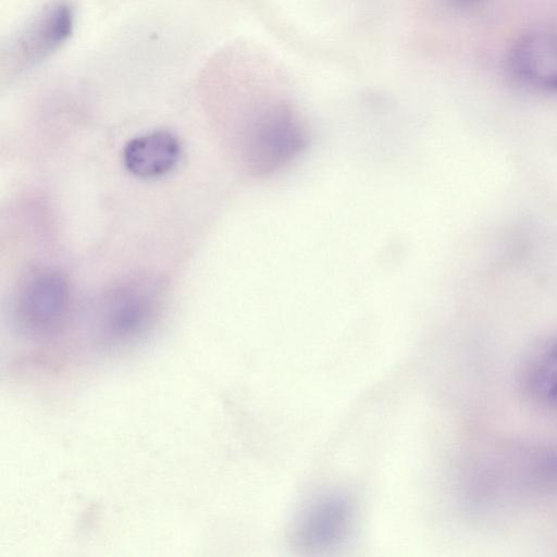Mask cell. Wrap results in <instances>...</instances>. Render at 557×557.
I'll use <instances>...</instances> for the list:
<instances>
[{"instance_id": "6da1fadb", "label": "cell", "mask_w": 557, "mask_h": 557, "mask_svg": "<svg viewBox=\"0 0 557 557\" xmlns=\"http://www.w3.org/2000/svg\"><path fill=\"white\" fill-rule=\"evenodd\" d=\"M69 309L70 289L65 277L54 270H37L17 290L13 322L24 338L50 339L63 329Z\"/></svg>"}, {"instance_id": "7a4b0ae2", "label": "cell", "mask_w": 557, "mask_h": 557, "mask_svg": "<svg viewBox=\"0 0 557 557\" xmlns=\"http://www.w3.org/2000/svg\"><path fill=\"white\" fill-rule=\"evenodd\" d=\"M154 286L128 281L109 290L100 301L96 329L107 345L124 346L141 338L152 326L158 308Z\"/></svg>"}, {"instance_id": "3957f363", "label": "cell", "mask_w": 557, "mask_h": 557, "mask_svg": "<svg viewBox=\"0 0 557 557\" xmlns=\"http://www.w3.org/2000/svg\"><path fill=\"white\" fill-rule=\"evenodd\" d=\"M307 145V134L290 111L274 108L251 125L243 153L253 174L268 175L293 161Z\"/></svg>"}, {"instance_id": "277c9868", "label": "cell", "mask_w": 557, "mask_h": 557, "mask_svg": "<svg viewBox=\"0 0 557 557\" xmlns=\"http://www.w3.org/2000/svg\"><path fill=\"white\" fill-rule=\"evenodd\" d=\"M507 67L524 87L557 96V28L535 26L521 33L508 50Z\"/></svg>"}, {"instance_id": "5b68a950", "label": "cell", "mask_w": 557, "mask_h": 557, "mask_svg": "<svg viewBox=\"0 0 557 557\" xmlns=\"http://www.w3.org/2000/svg\"><path fill=\"white\" fill-rule=\"evenodd\" d=\"M348 498L327 494L312 502L296 525V540L307 549H329L347 537L352 521Z\"/></svg>"}, {"instance_id": "8992f818", "label": "cell", "mask_w": 557, "mask_h": 557, "mask_svg": "<svg viewBox=\"0 0 557 557\" xmlns=\"http://www.w3.org/2000/svg\"><path fill=\"white\" fill-rule=\"evenodd\" d=\"M74 13L67 2L45 8L17 37L12 57L18 66L41 61L57 50L72 34Z\"/></svg>"}, {"instance_id": "52a82bcc", "label": "cell", "mask_w": 557, "mask_h": 557, "mask_svg": "<svg viewBox=\"0 0 557 557\" xmlns=\"http://www.w3.org/2000/svg\"><path fill=\"white\" fill-rule=\"evenodd\" d=\"M180 157V141L165 131L137 136L123 149L124 166L140 178H156L168 174L176 166Z\"/></svg>"}, {"instance_id": "ba28073f", "label": "cell", "mask_w": 557, "mask_h": 557, "mask_svg": "<svg viewBox=\"0 0 557 557\" xmlns=\"http://www.w3.org/2000/svg\"><path fill=\"white\" fill-rule=\"evenodd\" d=\"M521 383L533 403L557 413V331L531 349L522 366Z\"/></svg>"}, {"instance_id": "9c48e42d", "label": "cell", "mask_w": 557, "mask_h": 557, "mask_svg": "<svg viewBox=\"0 0 557 557\" xmlns=\"http://www.w3.org/2000/svg\"><path fill=\"white\" fill-rule=\"evenodd\" d=\"M456 4L465 8L478 7L484 3L486 0H453Z\"/></svg>"}]
</instances>
